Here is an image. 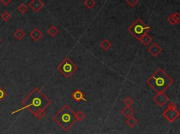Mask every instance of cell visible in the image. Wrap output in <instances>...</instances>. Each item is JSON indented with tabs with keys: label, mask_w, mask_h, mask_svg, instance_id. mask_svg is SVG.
<instances>
[{
	"label": "cell",
	"mask_w": 180,
	"mask_h": 134,
	"mask_svg": "<svg viewBox=\"0 0 180 134\" xmlns=\"http://www.w3.org/2000/svg\"><path fill=\"white\" fill-rule=\"evenodd\" d=\"M22 104L23 105V108L13 113L17 112L23 109H28L34 114L37 110L41 109L45 110L51 104V101L39 90V88H35L23 99Z\"/></svg>",
	"instance_id": "obj_1"
},
{
	"label": "cell",
	"mask_w": 180,
	"mask_h": 134,
	"mask_svg": "<svg viewBox=\"0 0 180 134\" xmlns=\"http://www.w3.org/2000/svg\"><path fill=\"white\" fill-rule=\"evenodd\" d=\"M174 81L164 70L159 68L146 80V84L157 93H164L173 84Z\"/></svg>",
	"instance_id": "obj_2"
},
{
	"label": "cell",
	"mask_w": 180,
	"mask_h": 134,
	"mask_svg": "<svg viewBox=\"0 0 180 134\" xmlns=\"http://www.w3.org/2000/svg\"><path fill=\"white\" fill-rule=\"evenodd\" d=\"M53 119L64 131H68L77 122L75 113L68 105H64L58 110Z\"/></svg>",
	"instance_id": "obj_3"
},
{
	"label": "cell",
	"mask_w": 180,
	"mask_h": 134,
	"mask_svg": "<svg viewBox=\"0 0 180 134\" xmlns=\"http://www.w3.org/2000/svg\"><path fill=\"white\" fill-rule=\"evenodd\" d=\"M128 30H129V32L135 37L137 40L139 41L141 37L144 34H147L148 32H149L150 30V28L149 26L146 25L141 19L138 18L128 28Z\"/></svg>",
	"instance_id": "obj_4"
},
{
	"label": "cell",
	"mask_w": 180,
	"mask_h": 134,
	"mask_svg": "<svg viewBox=\"0 0 180 134\" xmlns=\"http://www.w3.org/2000/svg\"><path fill=\"white\" fill-rule=\"evenodd\" d=\"M78 69V66L68 57L65 58L57 67V70L66 78H69L74 74Z\"/></svg>",
	"instance_id": "obj_5"
},
{
	"label": "cell",
	"mask_w": 180,
	"mask_h": 134,
	"mask_svg": "<svg viewBox=\"0 0 180 134\" xmlns=\"http://www.w3.org/2000/svg\"><path fill=\"white\" fill-rule=\"evenodd\" d=\"M179 112L176 108L168 107L163 112V116L169 122H173L179 117Z\"/></svg>",
	"instance_id": "obj_6"
},
{
	"label": "cell",
	"mask_w": 180,
	"mask_h": 134,
	"mask_svg": "<svg viewBox=\"0 0 180 134\" xmlns=\"http://www.w3.org/2000/svg\"><path fill=\"white\" fill-rule=\"evenodd\" d=\"M169 101V98L164 93H158L153 98V101L160 107H163Z\"/></svg>",
	"instance_id": "obj_7"
},
{
	"label": "cell",
	"mask_w": 180,
	"mask_h": 134,
	"mask_svg": "<svg viewBox=\"0 0 180 134\" xmlns=\"http://www.w3.org/2000/svg\"><path fill=\"white\" fill-rule=\"evenodd\" d=\"M29 6L35 12H38L44 7V3L41 0H32L29 3Z\"/></svg>",
	"instance_id": "obj_8"
},
{
	"label": "cell",
	"mask_w": 180,
	"mask_h": 134,
	"mask_svg": "<svg viewBox=\"0 0 180 134\" xmlns=\"http://www.w3.org/2000/svg\"><path fill=\"white\" fill-rule=\"evenodd\" d=\"M148 51L153 56L157 57L161 53L162 48L159 46V44H158L157 43H153V44L148 48Z\"/></svg>",
	"instance_id": "obj_9"
},
{
	"label": "cell",
	"mask_w": 180,
	"mask_h": 134,
	"mask_svg": "<svg viewBox=\"0 0 180 134\" xmlns=\"http://www.w3.org/2000/svg\"><path fill=\"white\" fill-rule=\"evenodd\" d=\"M43 33H42V31H40L37 27L34 29L30 33V37L33 39L35 42H39V39L43 37Z\"/></svg>",
	"instance_id": "obj_10"
},
{
	"label": "cell",
	"mask_w": 180,
	"mask_h": 134,
	"mask_svg": "<svg viewBox=\"0 0 180 134\" xmlns=\"http://www.w3.org/2000/svg\"><path fill=\"white\" fill-rule=\"evenodd\" d=\"M72 96H73V99L77 102H79L81 101H86V99L85 98V95L80 90H75L72 94Z\"/></svg>",
	"instance_id": "obj_11"
},
{
	"label": "cell",
	"mask_w": 180,
	"mask_h": 134,
	"mask_svg": "<svg viewBox=\"0 0 180 134\" xmlns=\"http://www.w3.org/2000/svg\"><path fill=\"white\" fill-rule=\"evenodd\" d=\"M121 113L123 116H125V117H129L130 116H132L134 114H135V112L134 110L131 108L130 107H125L123 110L121 111Z\"/></svg>",
	"instance_id": "obj_12"
},
{
	"label": "cell",
	"mask_w": 180,
	"mask_h": 134,
	"mask_svg": "<svg viewBox=\"0 0 180 134\" xmlns=\"http://www.w3.org/2000/svg\"><path fill=\"white\" fill-rule=\"evenodd\" d=\"M126 122H127V124L128 125L129 127L133 128L135 127L137 124H138V120H137L135 117H132V116H130V117H127Z\"/></svg>",
	"instance_id": "obj_13"
},
{
	"label": "cell",
	"mask_w": 180,
	"mask_h": 134,
	"mask_svg": "<svg viewBox=\"0 0 180 134\" xmlns=\"http://www.w3.org/2000/svg\"><path fill=\"white\" fill-rule=\"evenodd\" d=\"M139 41L140 42H142L143 44L146 46V45H148L150 42H151L152 38L150 37L148 35V34H144V35H143L142 37H141Z\"/></svg>",
	"instance_id": "obj_14"
},
{
	"label": "cell",
	"mask_w": 180,
	"mask_h": 134,
	"mask_svg": "<svg viewBox=\"0 0 180 134\" xmlns=\"http://www.w3.org/2000/svg\"><path fill=\"white\" fill-rule=\"evenodd\" d=\"M14 36L16 39H18V40H21V39L26 36V33H25L21 29L18 28L15 32H14Z\"/></svg>",
	"instance_id": "obj_15"
},
{
	"label": "cell",
	"mask_w": 180,
	"mask_h": 134,
	"mask_svg": "<svg viewBox=\"0 0 180 134\" xmlns=\"http://www.w3.org/2000/svg\"><path fill=\"white\" fill-rule=\"evenodd\" d=\"M47 32H48L49 35L51 37H55L58 35V33L59 32L58 29L56 28V27L54 25H51L49 28L47 30Z\"/></svg>",
	"instance_id": "obj_16"
},
{
	"label": "cell",
	"mask_w": 180,
	"mask_h": 134,
	"mask_svg": "<svg viewBox=\"0 0 180 134\" xmlns=\"http://www.w3.org/2000/svg\"><path fill=\"white\" fill-rule=\"evenodd\" d=\"M100 46H101L104 51H107V50H108L109 48L111 47V43H110L108 39H105L100 43Z\"/></svg>",
	"instance_id": "obj_17"
},
{
	"label": "cell",
	"mask_w": 180,
	"mask_h": 134,
	"mask_svg": "<svg viewBox=\"0 0 180 134\" xmlns=\"http://www.w3.org/2000/svg\"><path fill=\"white\" fill-rule=\"evenodd\" d=\"M34 115L37 117L38 119H43L44 117H45L46 115V112L45 110H43V109H41V110H37L36 112L34 114Z\"/></svg>",
	"instance_id": "obj_18"
},
{
	"label": "cell",
	"mask_w": 180,
	"mask_h": 134,
	"mask_svg": "<svg viewBox=\"0 0 180 134\" xmlns=\"http://www.w3.org/2000/svg\"><path fill=\"white\" fill-rule=\"evenodd\" d=\"M83 4L87 8L91 9L96 5V1L95 0H85Z\"/></svg>",
	"instance_id": "obj_19"
},
{
	"label": "cell",
	"mask_w": 180,
	"mask_h": 134,
	"mask_svg": "<svg viewBox=\"0 0 180 134\" xmlns=\"http://www.w3.org/2000/svg\"><path fill=\"white\" fill-rule=\"evenodd\" d=\"M167 21H168L169 24L172 25H175L179 23L177 22V20H176V18H175V16H174L173 14H172L171 15H169L167 18Z\"/></svg>",
	"instance_id": "obj_20"
},
{
	"label": "cell",
	"mask_w": 180,
	"mask_h": 134,
	"mask_svg": "<svg viewBox=\"0 0 180 134\" xmlns=\"http://www.w3.org/2000/svg\"><path fill=\"white\" fill-rule=\"evenodd\" d=\"M75 117H76L77 122H82L85 117V114L82 111H78V112L75 113Z\"/></svg>",
	"instance_id": "obj_21"
},
{
	"label": "cell",
	"mask_w": 180,
	"mask_h": 134,
	"mask_svg": "<svg viewBox=\"0 0 180 134\" xmlns=\"http://www.w3.org/2000/svg\"><path fill=\"white\" fill-rule=\"evenodd\" d=\"M28 8L27 5H26L25 3H22V4L18 7V10L23 14H25V13L28 11Z\"/></svg>",
	"instance_id": "obj_22"
},
{
	"label": "cell",
	"mask_w": 180,
	"mask_h": 134,
	"mask_svg": "<svg viewBox=\"0 0 180 134\" xmlns=\"http://www.w3.org/2000/svg\"><path fill=\"white\" fill-rule=\"evenodd\" d=\"M1 18L4 20V21H9L10 19L11 18V14H10L9 11H5L1 15Z\"/></svg>",
	"instance_id": "obj_23"
},
{
	"label": "cell",
	"mask_w": 180,
	"mask_h": 134,
	"mask_svg": "<svg viewBox=\"0 0 180 134\" xmlns=\"http://www.w3.org/2000/svg\"><path fill=\"white\" fill-rule=\"evenodd\" d=\"M124 103H125V105H126V107H130L132 105H133L134 101L131 98H129V97H127V98L124 100Z\"/></svg>",
	"instance_id": "obj_24"
},
{
	"label": "cell",
	"mask_w": 180,
	"mask_h": 134,
	"mask_svg": "<svg viewBox=\"0 0 180 134\" xmlns=\"http://www.w3.org/2000/svg\"><path fill=\"white\" fill-rule=\"evenodd\" d=\"M138 1L139 0H127V3L128 5H129L132 7H135L136 4L138 3Z\"/></svg>",
	"instance_id": "obj_25"
},
{
	"label": "cell",
	"mask_w": 180,
	"mask_h": 134,
	"mask_svg": "<svg viewBox=\"0 0 180 134\" xmlns=\"http://www.w3.org/2000/svg\"><path fill=\"white\" fill-rule=\"evenodd\" d=\"M6 95H7V94H6L4 90L1 87H0V101H1L4 98H5Z\"/></svg>",
	"instance_id": "obj_26"
},
{
	"label": "cell",
	"mask_w": 180,
	"mask_h": 134,
	"mask_svg": "<svg viewBox=\"0 0 180 134\" xmlns=\"http://www.w3.org/2000/svg\"><path fill=\"white\" fill-rule=\"evenodd\" d=\"M173 15H174V16H175V18H176V20H177L178 23H179V22H180V14L178 12H177V13H175V14H173Z\"/></svg>",
	"instance_id": "obj_27"
},
{
	"label": "cell",
	"mask_w": 180,
	"mask_h": 134,
	"mask_svg": "<svg viewBox=\"0 0 180 134\" xmlns=\"http://www.w3.org/2000/svg\"><path fill=\"white\" fill-rule=\"evenodd\" d=\"M11 1H12V0H1V3L5 6L9 5V4H10V3L11 2Z\"/></svg>",
	"instance_id": "obj_28"
},
{
	"label": "cell",
	"mask_w": 180,
	"mask_h": 134,
	"mask_svg": "<svg viewBox=\"0 0 180 134\" xmlns=\"http://www.w3.org/2000/svg\"><path fill=\"white\" fill-rule=\"evenodd\" d=\"M168 107H171V108H177L176 104L174 103L173 102H171L168 105Z\"/></svg>",
	"instance_id": "obj_29"
},
{
	"label": "cell",
	"mask_w": 180,
	"mask_h": 134,
	"mask_svg": "<svg viewBox=\"0 0 180 134\" xmlns=\"http://www.w3.org/2000/svg\"><path fill=\"white\" fill-rule=\"evenodd\" d=\"M1 38H0V43H1Z\"/></svg>",
	"instance_id": "obj_30"
}]
</instances>
